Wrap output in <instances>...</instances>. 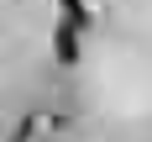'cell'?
<instances>
[{"label": "cell", "instance_id": "6da1fadb", "mask_svg": "<svg viewBox=\"0 0 152 142\" xmlns=\"http://www.w3.org/2000/svg\"><path fill=\"white\" fill-rule=\"evenodd\" d=\"M53 53H58V63H79V26L68 16L53 26Z\"/></svg>", "mask_w": 152, "mask_h": 142}, {"label": "cell", "instance_id": "7a4b0ae2", "mask_svg": "<svg viewBox=\"0 0 152 142\" xmlns=\"http://www.w3.org/2000/svg\"><path fill=\"white\" fill-rule=\"evenodd\" d=\"M58 5H63V16H68L74 26H94V16L84 11V0H58Z\"/></svg>", "mask_w": 152, "mask_h": 142}]
</instances>
